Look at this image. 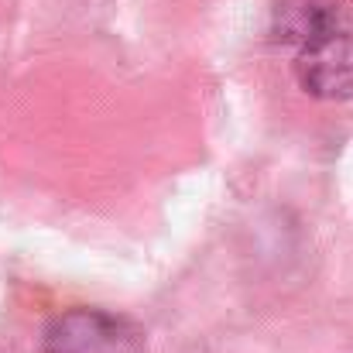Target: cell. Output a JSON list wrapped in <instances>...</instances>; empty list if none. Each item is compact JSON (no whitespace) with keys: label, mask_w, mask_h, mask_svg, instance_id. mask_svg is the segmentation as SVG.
I'll list each match as a JSON object with an SVG mask.
<instances>
[{"label":"cell","mask_w":353,"mask_h":353,"mask_svg":"<svg viewBox=\"0 0 353 353\" xmlns=\"http://www.w3.org/2000/svg\"><path fill=\"white\" fill-rule=\"evenodd\" d=\"M45 353H144V333L107 309H69L48 323Z\"/></svg>","instance_id":"obj_1"},{"label":"cell","mask_w":353,"mask_h":353,"mask_svg":"<svg viewBox=\"0 0 353 353\" xmlns=\"http://www.w3.org/2000/svg\"><path fill=\"white\" fill-rule=\"evenodd\" d=\"M299 86L316 100H350L353 97V34L343 28L299 52L295 62Z\"/></svg>","instance_id":"obj_2"},{"label":"cell","mask_w":353,"mask_h":353,"mask_svg":"<svg viewBox=\"0 0 353 353\" xmlns=\"http://www.w3.org/2000/svg\"><path fill=\"white\" fill-rule=\"evenodd\" d=\"M336 31H343V17L333 0H278L271 10V34L299 52Z\"/></svg>","instance_id":"obj_3"}]
</instances>
